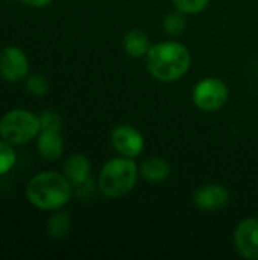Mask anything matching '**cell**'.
<instances>
[{
  "mask_svg": "<svg viewBox=\"0 0 258 260\" xmlns=\"http://www.w3.org/2000/svg\"><path fill=\"white\" fill-rule=\"evenodd\" d=\"M146 58L149 75L160 82H176L187 75L192 66V53L178 41H161L152 44Z\"/></svg>",
  "mask_w": 258,
  "mask_h": 260,
  "instance_id": "cell-1",
  "label": "cell"
},
{
  "mask_svg": "<svg viewBox=\"0 0 258 260\" xmlns=\"http://www.w3.org/2000/svg\"><path fill=\"white\" fill-rule=\"evenodd\" d=\"M73 190L71 181L64 174L56 171H43L27 181L26 198L40 210L55 212L64 209L70 203Z\"/></svg>",
  "mask_w": 258,
  "mask_h": 260,
  "instance_id": "cell-2",
  "label": "cell"
},
{
  "mask_svg": "<svg viewBox=\"0 0 258 260\" xmlns=\"http://www.w3.org/2000/svg\"><path fill=\"white\" fill-rule=\"evenodd\" d=\"M138 177L140 169L135 165L134 158L119 155L105 161L99 172L97 186L106 198L119 200L132 192L138 181Z\"/></svg>",
  "mask_w": 258,
  "mask_h": 260,
  "instance_id": "cell-3",
  "label": "cell"
},
{
  "mask_svg": "<svg viewBox=\"0 0 258 260\" xmlns=\"http://www.w3.org/2000/svg\"><path fill=\"white\" fill-rule=\"evenodd\" d=\"M40 133V117L29 110L14 108L0 117V137L11 145H27Z\"/></svg>",
  "mask_w": 258,
  "mask_h": 260,
  "instance_id": "cell-4",
  "label": "cell"
},
{
  "mask_svg": "<svg viewBox=\"0 0 258 260\" xmlns=\"http://www.w3.org/2000/svg\"><path fill=\"white\" fill-rule=\"evenodd\" d=\"M230 99L228 85L214 76L201 79L192 91V101L196 108L205 113H213L227 105Z\"/></svg>",
  "mask_w": 258,
  "mask_h": 260,
  "instance_id": "cell-5",
  "label": "cell"
},
{
  "mask_svg": "<svg viewBox=\"0 0 258 260\" xmlns=\"http://www.w3.org/2000/svg\"><path fill=\"white\" fill-rule=\"evenodd\" d=\"M111 145L119 155L135 158L144 151L143 134L129 123H120L111 131Z\"/></svg>",
  "mask_w": 258,
  "mask_h": 260,
  "instance_id": "cell-6",
  "label": "cell"
},
{
  "mask_svg": "<svg viewBox=\"0 0 258 260\" xmlns=\"http://www.w3.org/2000/svg\"><path fill=\"white\" fill-rule=\"evenodd\" d=\"M29 75V59L23 49L6 46L0 50V76L8 82H18Z\"/></svg>",
  "mask_w": 258,
  "mask_h": 260,
  "instance_id": "cell-7",
  "label": "cell"
},
{
  "mask_svg": "<svg viewBox=\"0 0 258 260\" xmlns=\"http://www.w3.org/2000/svg\"><path fill=\"white\" fill-rule=\"evenodd\" d=\"M230 203V190L217 183H208L199 186L193 192V204L201 212H219Z\"/></svg>",
  "mask_w": 258,
  "mask_h": 260,
  "instance_id": "cell-8",
  "label": "cell"
},
{
  "mask_svg": "<svg viewBox=\"0 0 258 260\" xmlns=\"http://www.w3.org/2000/svg\"><path fill=\"white\" fill-rule=\"evenodd\" d=\"M234 247L240 257L258 260V219H242L234 230Z\"/></svg>",
  "mask_w": 258,
  "mask_h": 260,
  "instance_id": "cell-9",
  "label": "cell"
},
{
  "mask_svg": "<svg viewBox=\"0 0 258 260\" xmlns=\"http://www.w3.org/2000/svg\"><path fill=\"white\" fill-rule=\"evenodd\" d=\"M36 151L46 161H56L64 152L61 131H41L36 137Z\"/></svg>",
  "mask_w": 258,
  "mask_h": 260,
  "instance_id": "cell-10",
  "label": "cell"
},
{
  "mask_svg": "<svg viewBox=\"0 0 258 260\" xmlns=\"http://www.w3.org/2000/svg\"><path fill=\"white\" fill-rule=\"evenodd\" d=\"M64 175L71 184H79L91 178V161L82 154H71L62 165Z\"/></svg>",
  "mask_w": 258,
  "mask_h": 260,
  "instance_id": "cell-11",
  "label": "cell"
},
{
  "mask_svg": "<svg viewBox=\"0 0 258 260\" xmlns=\"http://www.w3.org/2000/svg\"><path fill=\"white\" fill-rule=\"evenodd\" d=\"M140 177L149 183H163L170 175V165L163 157H149L140 165Z\"/></svg>",
  "mask_w": 258,
  "mask_h": 260,
  "instance_id": "cell-12",
  "label": "cell"
},
{
  "mask_svg": "<svg viewBox=\"0 0 258 260\" xmlns=\"http://www.w3.org/2000/svg\"><path fill=\"white\" fill-rule=\"evenodd\" d=\"M151 41L146 32L141 29H131L123 37V49L131 58H144L151 49Z\"/></svg>",
  "mask_w": 258,
  "mask_h": 260,
  "instance_id": "cell-13",
  "label": "cell"
},
{
  "mask_svg": "<svg viewBox=\"0 0 258 260\" xmlns=\"http://www.w3.org/2000/svg\"><path fill=\"white\" fill-rule=\"evenodd\" d=\"M71 229V218L67 212L62 209L55 210L52 216L47 219L46 224V232L52 239H62L67 236V233Z\"/></svg>",
  "mask_w": 258,
  "mask_h": 260,
  "instance_id": "cell-14",
  "label": "cell"
},
{
  "mask_svg": "<svg viewBox=\"0 0 258 260\" xmlns=\"http://www.w3.org/2000/svg\"><path fill=\"white\" fill-rule=\"evenodd\" d=\"M187 14L181 12L179 9L170 11L166 14L164 20H163V29L169 37H179L184 34L186 27H187Z\"/></svg>",
  "mask_w": 258,
  "mask_h": 260,
  "instance_id": "cell-15",
  "label": "cell"
},
{
  "mask_svg": "<svg viewBox=\"0 0 258 260\" xmlns=\"http://www.w3.org/2000/svg\"><path fill=\"white\" fill-rule=\"evenodd\" d=\"M15 163H17V152L14 149V145H11L9 142L0 137V177L11 172Z\"/></svg>",
  "mask_w": 258,
  "mask_h": 260,
  "instance_id": "cell-16",
  "label": "cell"
},
{
  "mask_svg": "<svg viewBox=\"0 0 258 260\" xmlns=\"http://www.w3.org/2000/svg\"><path fill=\"white\" fill-rule=\"evenodd\" d=\"M49 81L44 75L41 73H32V75H27L26 78V90L27 93H30L32 96H44L49 93Z\"/></svg>",
  "mask_w": 258,
  "mask_h": 260,
  "instance_id": "cell-17",
  "label": "cell"
},
{
  "mask_svg": "<svg viewBox=\"0 0 258 260\" xmlns=\"http://www.w3.org/2000/svg\"><path fill=\"white\" fill-rule=\"evenodd\" d=\"M41 131H61L62 119L61 116L53 110H44L38 114Z\"/></svg>",
  "mask_w": 258,
  "mask_h": 260,
  "instance_id": "cell-18",
  "label": "cell"
},
{
  "mask_svg": "<svg viewBox=\"0 0 258 260\" xmlns=\"http://www.w3.org/2000/svg\"><path fill=\"white\" fill-rule=\"evenodd\" d=\"M175 8L184 14H199L205 11L210 5V0H172Z\"/></svg>",
  "mask_w": 258,
  "mask_h": 260,
  "instance_id": "cell-19",
  "label": "cell"
},
{
  "mask_svg": "<svg viewBox=\"0 0 258 260\" xmlns=\"http://www.w3.org/2000/svg\"><path fill=\"white\" fill-rule=\"evenodd\" d=\"M73 189L76 190V193H78L81 198H88V197L94 192V183L91 181V178H88V180L84 181V183L75 184Z\"/></svg>",
  "mask_w": 258,
  "mask_h": 260,
  "instance_id": "cell-20",
  "label": "cell"
},
{
  "mask_svg": "<svg viewBox=\"0 0 258 260\" xmlns=\"http://www.w3.org/2000/svg\"><path fill=\"white\" fill-rule=\"evenodd\" d=\"M24 5L30 6V8H46L49 6L53 0H21Z\"/></svg>",
  "mask_w": 258,
  "mask_h": 260,
  "instance_id": "cell-21",
  "label": "cell"
}]
</instances>
